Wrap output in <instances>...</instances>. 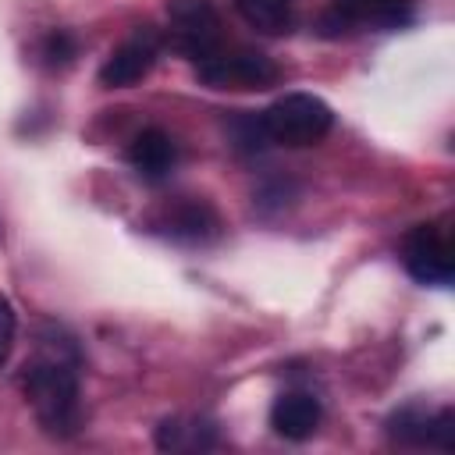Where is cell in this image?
Wrapping results in <instances>:
<instances>
[{"label":"cell","mask_w":455,"mask_h":455,"mask_svg":"<svg viewBox=\"0 0 455 455\" xmlns=\"http://www.w3.org/2000/svg\"><path fill=\"white\" fill-rule=\"evenodd\" d=\"M75 355H64V345H50L39 352L21 377L25 398L50 437H71L82 427V398H78V370Z\"/></svg>","instance_id":"1"},{"label":"cell","mask_w":455,"mask_h":455,"mask_svg":"<svg viewBox=\"0 0 455 455\" xmlns=\"http://www.w3.org/2000/svg\"><path fill=\"white\" fill-rule=\"evenodd\" d=\"M331 124H334L331 107L313 92H284L259 114L263 139L291 149L316 146L331 132Z\"/></svg>","instance_id":"2"},{"label":"cell","mask_w":455,"mask_h":455,"mask_svg":"<svg viewBox=\"0 0 455 455\" xmlns=\"http://www.w3.org/2000/svg\"><path fill=\"white\" fill-rule=\"evenodd\" d=\"M167 36L171 46L196 64L217 53L224 46V32L213 0H167Z\"/></svg>","instance_id":"4"},{"label":"cell","mask_w":455,"mask_h":455,"mask_svg":"<svg viewBox=\"0 0 455 455\" xmlns=\"http://www.w3.org/2000/svg\"><path fill=\"white\" fill-rule=\"evenodd\" d=\"M156 57H160V36H156V28L153 25H139L103 60L100 85L103 89H128V85H135L139 78H146L153 71Z\"/></svg>","instance_id":"6"},{"label":"cell","mask_w":455,"mask_h":455,"mask_svg":"<svg viewBox=\"0 0 455 455\" xmlns=\"http://www.w3.org/2000/svg\"><path fill=\"white\" fill-rule=\"evenodd\" d=\"M391 434L402 441L416 444H434V448H451L455 444V416L451 409H441L437 416H419V412H402L391 419Z\"/></svg>","instance_id":"10"},{"label":"cell","mask_w":455,"mask_h":455,"mask_svg":"<svg viewBox=\"0 0 455 455\" xmlns=\"http://www.w3.org/2000/svg\"><path fill=\"white\" fill-rule=\"evenodd\" d=\"M14 334H18V316H14V306H11V299H7V295H0V366L11 359Z\"/></svg>","instance_id":"14"},{"label":"cell","mask_w":455,"mask_h":455,"mask_svg":"<svg viewBox=\"0 0 455 455\" xmlns=\"http://www.w3.org/2000/svg\"><path fill=\"white\" fill-rule=\"evenodd\" d=\"M196 75L203 85L210 89H224V92H259L270 89L281 71L270 57L256 53V50H217L206 60L196 64Z\"/></svg>","instance_id":"3"},{"label":"cell","mask_w":455,"mask_h":455,"mask_svg":"<svg viewBox=\"0 0 455 455\" xmlns=\"http://www.w3.org/2000/svg\"><path fill=\"white\" fill-rule=\"evenodd\" d=\"M199 434H203V427H181L178 419H167L156 430V444L160 448H206L210 441H203Z\"/></svg>","instance_id":"13"},{"label":"cell","mask_w":455,"mask_h":455,"mask_svg":"<svg viewBox=\"0 0 455 455\" xmlns=\"http://www.w3.org/2000/svg\"><path fill=\"white\" fill-rule=\"evenodd\" d=\"M412 18V0H331L323 25L341 28H398Z\"/></svg>","instance_id":"7"},{"label":"cell","mask_w":455,"mask_h":455,"mask_svg":"<svg viewBox=\"0 0 455 455\" xmlns=\"http://www.w3.org/2000/svg\"><path fill=\"white\" fill-rule=\"evenodd\" d=\"M320 402L306 391H284L277 395V402L270 405V427L277 437L284 441H306L316 434L320 427Z\"/></svg>","instance_id":"8"},{"label":"cell","mask_w":455,"mask_h":455,"mask_svg":"<svg viewBox=\"0 0 455 455\" xmlns=\"http://www.w3.org/2000/svg\"><path fill=\"white\" fill-rule=\"evenodd\" d=\"M160 228L171 235V238H185V242H206L220 231V220L213 213V206L199 203V199H185L178 206H171L160 220Z\"/></svg>","instance_id":"11"},{"label":"cell","mask_w":455,"mask_h":455,"mask_svg":"<svg viewBox=\"0 0 455 455\" xmlns=\"http://www.w3.org/2000/svg\"><path fill=\"white\" fill-rule=\"evenodd\" d=\"M174 160H178V146H174V139H171L167 132H160V128L139 132V135L132 139V146H128V164H132V171H135L139 178H146V181H164V178L171 174Z\"/></svg>","instance_id":"9"},{"label":"cell","mask_w":455,"mask_h":455,"mask_svg":"<svg viewBox=\"0 0 455 455\" xmlns=\"http://www.w3.org/2000/svg\"><path fill=\"white\" fill-rule=\"evenodd\" d=\"M402 259H405V270H409L419 284L448 288L451 277H455L451 242H448L444 228H437V224H416V228L405 235Z\"/></svg>","instance_id":"5"},{"label":"cell","mask_w":455,"mask_h":455,"mask_svg":"<svg viewBox=\"0 0 455 455\" xmlns=\"http://www.w3.org/2000/svg\"><path fill=\"white\" fill-rule=\"evenodd\" d=\"M46 57H50V64H57V60H71V57H75V43H71L64 32H53V36L46 39Z\"/></svg>","instance_id":"15"},{"label":"cell","mask_w":455,"mask_h":455,"mask_svg":"<svg viewBox=\"0 0 455 455\" xmlns=\"http://www.w3.org/2000/svg\"><path fill=\"white\" fill-rule=\"evenodd\" d=\"M238 18L263 32V36H284L295 28L299 18V0H231Z\"/></svg>","instance_id":"12"}]
</instances>
